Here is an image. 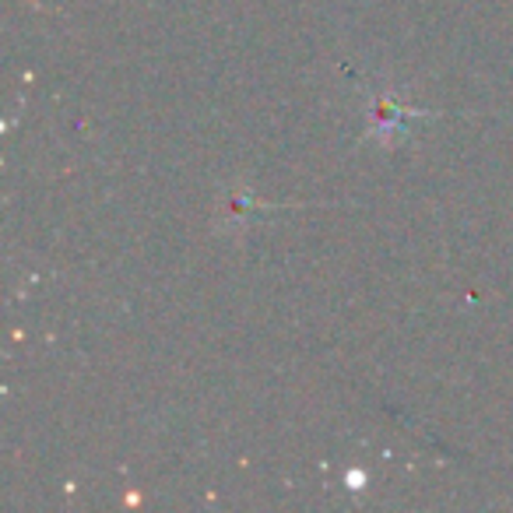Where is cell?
<instances>
[{
	"label": "cell",
	"mask_w": 513,
	"mask_h": 513,
	"mask_svg": "<svg viewBox=\"0 0 513 513\" xmlns=\"http://www.w3.org/2000/svg\"><path fill=\"white\" fill-rule=\"evenodd\" d=\"M344 482H348V489H352V492H359V489H363V482H366V475H363V471H348V479H344Z\"/></svg>",
	"instance_id": "7a4b0ae2"
},
{
	"label": "cell",
	"mask_w": 513,
	"mask_h": 513,
	"mask_svg": "<svg viewBox=\"0 0 513 513\" xmlns=\"http://www.w3.org/2000/svg\"><path fill=\"white\" fill-rule=\"evenodd\" d=\"M370 99H373V116H370L366 134H363V141L398 144L411 120H429V116H432L426 113V110H404L391 95H380V92H370Z\"/></svg>",
	"instance_id": "6da1fadb"
}]
</instances>
